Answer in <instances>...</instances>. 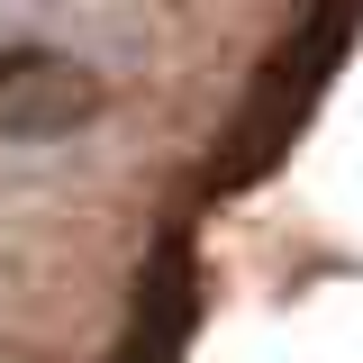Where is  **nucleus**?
<instances>
[{"instance_id":"nucleus-1","label":"nucleus","mask_w":363,"mask_h":363,"mask_svg":"<svg viewBox=\"0 0 363 363\" xmlns=\"http://www.w3.org/2000/svg\"><path fill=\"white\" fill-rule=\"evenodd\" d=\"M100 109V82H91L82 64H55V55H28V64H9L0 73V136H64L73 118Z\"/></svg>"}]
</instances>
